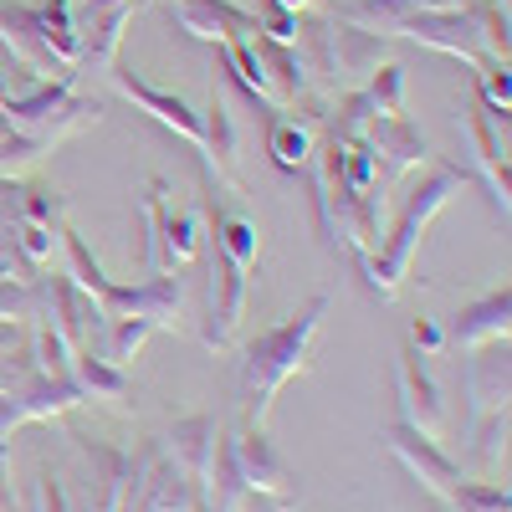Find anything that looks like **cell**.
I'll use <instances>...</instances> for the list:
<instances>
[{
	"label": "cell",
	"instance_id": "obj_1",
	"mask_svg": "<svg viewBox=\"0 0 512 512\" xmlns=\"http://www.w3.org/2000/svg\"><path fill=\"white\" fill-rule=\"evenodd\" d=\"M328 318V292H313L297 313H287L277 328L256 333L241 349V384H246V425H267L272 400L282 395V384L297 379L313 359L318 328Z\"/></svg>",
	"mask_w": 512,
	"mask_h": 512
},
{
	"label": "cell",
	"instance_id": "obj_2",
	"mask_svg": "<svg viewBox=\"0 0 512 512\" xmlns=\"http://www.w3.org/2000/svg\"><path fill=\"white\" fill-rule=\"evenodd\" d=\"M461 185H466V175H461L456 164H425V180L405 195L395 226L379 236L374 256L359 267V277L369 282V292L379 297V303H390V297L400 292V282L410 277V262H415V246H420L425 226H431L441 210L451 205V195H456Z\"/></svg>",
	"mask_w": 512,
	"mask_h": 512
},
{
	"label": "cell",
	"instance_id": "obj_3",
	"mask_svg": "<svg viewBox=\"0 0 512 512\" xmlns=\"http://www.w3.org/2000/svg\"><path fill=\"white\" fill-rule=\"evenodd\" d=\"M62 246H67V277L93 297L103 318H144L154 328H175L180 303H185V287H180L175 272H154L134 287H123V282H108V272L93 262L88 241H82L77 231L62 226Z\"/></svg>",
	"mask_w": 512,
	"mask_h": 512
},
{
	"label": "cell",
	"instance_id": "obj_4",
	"mask_svg": "<svg viewBox=\"0 0 512 512\" xmlns=\"http://www.w3.org/2000/svg\"><path fill=\"white\" fill-rule=\"evenodd\" d=\"M466 431L482 441L487 461H497V441H507V344H482L466 364Z\"/></svg>",
	"mask_w": 512,
	"mask_h": 512
},
{
	"label": "cell",
	"instance_id": "obj_5",
	"mask_svg": "<svg viewBox=\"0 0 512 512\" xmlns=\"http://www.w3.org/2000/svg\"><path fill=\"white\" fill-rule=\"evenodd\" d=\"M236 466H241V482L251 497L272 502L277 512H297L303 502V487H297V472L287 466V456L267 441V425H246L241 436H231Z\"/></svg>",
	"mask_w": 512,
	"mask_h": 512
},
{
	"label": "cell",
	"instance_id": "obj_6",
	"mask_svg": "<svg viewBox=\"0 0 512 512\" xmlns=\"http://www.w3.org/2000/svg\"><path fill=\"white\" fill-rule=\"evenodd\" d=\"M461 128H466V144H472V175L487 185L492 205L502 210V221H507V210H512V164H507V118H492L477 98H466L461 108Z\"/></svg>",
	"mask_w": 512,
	"mask_h": 512
},
{
	"label": "cell",
	"instance_id": "obj_7",
	"mask_svg": "<svg viewBox=\"0 0 512 512\" xmlns=\"http://www.w3.org/2000/svg\"><path fill=\"white\" fill-rule=\"evenodd\" d=\"M400 36L420 41L431 52H446V57H461V62H487V47H482V26H477V11L461 6V11H410Z\"/></svg>",
	"mask_w": 512,
	"mask_h": 512
},
{
	"label": "cell",
	"instance_id": "obj_8",
	"mask_svg": "<svg viewBox=\"0 0 512 512\" xmlns=\"http://www.w3.org/2000/svg\"><path fill=\"white\" fill-rule=\"evenodd\" d=\"M0 47H6L36 82H72L77 72L52 52V41L41 36L36 6H0Z\"/></svg>",
	"mask_w": 512,
	"mask_h": 512
},
{
	"label": "cell",
	"instance_id": "obj_9",
	"mask_svg": "<svg viewBox=\"0 0 512 512\" xmlns=\"http://www.w3.org/2000/svg\"><path fill=\"white\" fill-rule=\"evenodd\" d=\"M108 77H113V88L134 103L139 113H149L159 128H169L175 139H185L195 154H200V113L180 98V93H164V88H154V82H144L139 72H128L123 62H113L108 67Z\"/></svg>",
	"mask_w": 512,
	"mask_h": 512
},
{
	"label": "cell",
	"instance_id": "obj_10",
	"mask_svg": "<svg viewBox=\"0 0 512 512\" xmlns=\"http://www.w3.org/2000/svg\"><path fill=\"white\" fill-rule=\"evenodd\" d=\"M246 292H251V272L236 267L231 256L210 251V323H205V344L210 349H231L241 318H246Z\"/></svg>",
	"mask_w": 512,
	"mask_h": 512
},
{
	"label": "cell",
	"instance_id": "obj_11",
	"mask_svg": "<svg viewBox=\"0 0 512 512\" xmlns=\"http://www.w3.org/2000/svg\"><path fill=\"white\" fill-rule=\"evenodd\" d=\"M384 446H390V456L405 466V472L425 487V492H431V497H451V487L461 482V466L441 451V441H431V436H420L415 431V425H390V436H384Z\"/></svg>",
	"mask_w": 512,
	"mask_h": 512
},
{
	"label": "cell",
	"instance_id": "obj_12",
	"mask_svg": "<svg viewBox=\"0 0 512 512\" xmlns=\"http://www.w3.org/2000/svg\"><path fill=\"white\" fill-rule=\"evenodd\" d=\"M359 139L374 149V164H379V175L384 180H395L405 175V169H420V164H431V144H425V134L400 113V118H384V113H369L364 128H359Z\"/></svg>",
	"mask_w": 512,
	"mask_h": 512
},
{
	"label": "cell",
	"instance_id": "obj_13",
	"mask_svg": "<svg viewBox=\"0 0 512 512\" xmlns=\"http://www.w3.org/2000/svg\"><path fill=\"white\" fill-rule=\"evenodd\" d=\"M41 287H47V323L72 344V354L77 349H98L108 318L98 313L93 297L82 292L72 277H41Z\"/></svg>",
	"mask_w": 512,
	"mask_h": 512
},
{
	"label": "cell",
	"instance_id": "obj_14",
	"mask_svg": "<svg viewBox=\"0 0 512 512\" xmlns=\"http://www.w3.org/2000/svg\"><path fill=\"white\" fill-rule=\"evenodd\" d=\"M169 21H175L185 36L195 41H236V36H256L262 31V16H251L241 6H231V0H164Z\"/></svg>",
	"mask_w": 512,
	"mask_h": 512
},
{
	"label": "cell",
	"instance_id": "obj_15",
	"mask_svg": "<svg viewBox=\"0 0 512 512\" xmlns=\"http://www.w3.org/2000/svg\"><path fill=\"white\" fill-rule=\"evenodd\" d=\"M72 441H82V451L93 456V482H98V497H93V512H123L128 502H134V492H139V482H144V472H149V461L154 456H134V451H113V446H98V441H88V436H72Z\"/></svg>",
	"mask_w": 512,
	"mask_h": 512
},
{
	"label": "cell",
	"instance_id": "obj_16",
	"mask_svg": "<svg viewBox=\"0 0 512 512\" xmlns=\"http://www.w3.org/2000/svg\"><path fill=\"white\" fill-rule=\"evenodd\" d=\"M395 374H400V420H405V425H415L420 436L441 441V431H446V405H441L436 379L425 374L420 354H415V349H400Z\"/></svg>",
	"mask_w": 512,
	"mask_h": 512
},
{
	"label": "cell",
	"instance_id": "obj_17",
	"mask_svg": "<svg viewBox=\"0 0 512 512\" xmlns=\"http://www.w3.org/2000/svg\"><path fill=\"white\" fill-rule=\"evenodd\" d=\"M507 333H512V292L507 282L487 297H477V303H466L451 328H446V344L456 349H482V344H507Z\"/></svg>",
	"mask_w": 512,
	"mask_h": 512
},
{
	"label": "cell",
	"instance_id": "obj_18",
	"mask_svg": "<svg viewBox=\"0 0 512 512\" xmlns=\"http://www.w3.org/2000/svg\"><path fill=\"white\" fill-rule=\"evenodd\" d=\"M241 149V128H236V113H231V103H226V93L221 88H210V108L200 113V159L210 164V175H216L221 185H241L236 180V154Z\"/></svg>",
	"mask_w": 512,
	"mask_h": 512
},
{
	"label": "cell",
	"instance_id": "obj_19",
	"mask_svg": "<svg viewBox=\"0 0 512 512\" xmlns=\"http://www.w3.org/2000/svg\"><path fill=\"white\" fill-rule=\"evenodd\" d=\"M216 441H221V425L216 415H185L169 425V461L195 482V492H205L210 482V466H216Z\"/></svg>",
	"mask_w": 512,
	"mask_h": 512
},
{
	"label": "cell",
	"instance_id": "obj_20",
	"mask_svg": "<svg viewBox=\"0 0 512 512\" xmlns=\"http://www.w3.org/2000/svg\"><path fill=\"white\" fill-rule=\"evenodd\" d=\"M139 0H118V6H82L77 26H82V67H98L108 72L118 62L123 47V26L134 21Z\"/></svg>",
	"mask_w": 512,
	"mask_h": 512
},
{
	"label": "cell",
	"instance_id": "obj_21",
	"mask_svg": "<svg viewBox=\"0 0 512 512\" xmlns=\"http://www.w3.org/2000/svg\"><path fill=\"white\" fill-rule=\"evenodd\" d=\"M390 62V36H374V31H359L349 21H333V67H338V88L344 82H354V88H364V77Z\"/></svg>",
	"mask_w": 512,
	"mask_h": 512
},
{
	"label": "cell",
	"instance_id": "obj_22",
	"mask_svg": "<svg viewBox=\"0 0 512 512\" xmlns=\"http://www.w3.org/2000/svg\"><path fill=\"white\" fill-rule=\"evenodd\" d=\"M200 226H205V205L164 210V226H159V272H180V267L195 262V251H200Z\"/></svg>",
	"mask_w": 512,
	"mask_h": 512
},
{
	"label": "cell",
	"instance_id": "obj_23",
	"mask_svg": "<svg viewBox=\"0 0 512 512\" xmlns=\"http://www.w3.org/2000/svg\"><path fill=\"white\" fill-rule=\"evenodd\" d=\"M221 67L231 82H241V88L251 93V103H267L277 108V88L272 77L262 67V52H256V36H236V41H221Z\"/></svg>",
	"mask_w": 512,
	"mask_h": 512
},
{
	"label": "cell",
	"instance_id": "obj_24",
	"mask_svg": "<svg viewBox=\"0 0 512 512\" xmlns=\"http://www.w3.org/2000/svg\"><path fill=\"white\" fill-rule=\"evenodd\" d=\"M72 379L77 390L88 400H108V405H123L128 395H134V384H128V374L118 364H108L98 349H77L72 354Z\"/></svg>",
	"mask_w": 512,
	"mask_h": 512
},
{
	"label": "cell",
	"instance_id": "obj_25",
	"mask_svg": "<svg viewBox=\"0 0 512 512\" xmlns=\"http://www.w3.org/2000/svg\"><path fill=\"white\" fill-rule=\"evenodd\" d=\"M41 36L52 41V52L77 72L82 67V26H77V0H41L36 6Z\"/></svg>",
	"mask_w": 512,
	"mask_h": 512
},
{
	"label": "cell",
	"instance_id": "obj_26",
	"mask_svg": "<svg viewBox=\"0 0 512 512\" xmlns=\"http://www.w3.org/2000/svg\"><path fill=\"white\" fill-rule=\"evenodd\" d=\"M216 251L231 256L236 267L256 272V251H262V236H256V226L241 216V210H216Z\"/></svg>",
	"mask_w": 512,
	"mask_h": 512
},
{
	"label": "cell",
	"instance_id": "obj_27",
	"mask_svg": "<svg viewBox=\"0 0 512 512\" xmlns=\"http://www.w3.org/2000/svg\"><path fill=\"white\" fill-rule=\"evenodd\" d=\"M359 93L369 98L374 113L400 118V113H405V67H400V62H379V67L364 77V88H359Z\"/></svg>",
	"mask_w": 512,
	"mask_h": 512
},
{
	"label": "cell",
	"instance_id": "obj_28",
	"mask_svg": "<svg viewBox=\"0 0 512 512\" xmlns=\"http://www.w3.org/2000/svg\"><path fill=\"white\" fill-rule=\"evenodd\" d=\"M149 333H159L154 323H144V318H108L103 323V344H98V354L108 359V364H128V359H134L139 349H144V338Z\"/></svg>",
	"mask_w": 512,
	"mask_h": 512
},
{
	"label": "cell",
	"instance_id": "obj_29",
	"mask_svg": "<svg viewBox=\"0 0 512 512\" xmlns=\"http://www.w3.org/2000/svg\"><path fill=\"white\" fill-rule=\"evenodd\" d=\"M11 210H6V221H36V226H57L62 231V195L57 190H41V185H21L11 190Z\"/></svg>",
	"mask_w": 512,
	"mask_h": 512
},
{
	"label": "cell",
	"instance_id": "obj_30",
	"mask_svg": "<svg viewBox=\"0 0 512 512\" xmlns=\"http://www.w3.org/2000/svg\"><path fill=\"white\" fill-rule=\"evenodd\" d=\"M446 502L451 512H512L507 482H456Z\"/></svg>",
	"mask_w": 512,
	"mask_h": 512
},
{
	"label": "cell",
	"instance_id": "obj_31",
	"mask_svg": "<svg viewBox=\"0 0 512 512\" xmlns=\"http://www.w3.org/2000/svg\"><path fill=\"white\" fill-rule=\"evenodd\" d=\"M57 241H62V231H57V226L11 221V246L26 256V262H31L36 272H47V267H52V251H57Z\"/></svg>",
	"mask_w": 512,
	"mask_h": 512
},
{
	"label": "cell",
	"instance_id": "obj_32",
	"mask_svg": "<svg viewBox=\"0 0 512 512\" xmlns=\"http://www.w3.org/2000/svg\"><path fill=\"white\" fill-rule=\"evenodd\" d=\"M477 103L492 113V118H507L512 113V72L507 62H477Z\"/></svg>",
	"mask_w": 512,
	"mask_h": 512
},
{
	"label": "cell",
	"instance_id": "obj_33",
	"mask_svg": "<svg viewBox=\"0 0 512 512\" xmlns=\"http://www.w3.org/2000/svg\"><path fill=\"white\" fill-rule=\"evenodd\" d=\"M41 154H47V149H41L36 139H26V134H16L11 118L0 113V180H16L21 169H26V164H36Z\"/></svg>",
	"mask_w": 512,
	"mask_h": 512
},
{
	"label": "cell",
	"instance_id": "obj_34",
	"mask_svg": "<svg viewBox=\"0 0 512 512\" xmlns=\"http://www.w3.org/2000/svg\"><path fill=\"white\" fill-rule=\"evenodd\" d=\"M36 374H41V369H36V359H31V344H26V349H21V344L6 349V354H0V395H21Z\"/></svg>",
	"mask_w": 512,
	"mask_h": 512
},
{
	"label": "cell",
	"instance_id": "obj_35",
	"mask_svg": "<svg viewBox=\"0 0 512 512\" xmlns=\"http://www.w3.org/2000/svg\"><path fill=\"white\" fill-rule=\"evenodd\" d=\"M297 31H303V16L267 6V16H262V36L267 41H277V47H297Z\"/></svg>",
	"mask_w": 512,
	"mask_h": 512
},
{
	"label": "cell",
	"instance_id": "obj_36",
	"mask_svg": "<svg viewBox=\"0 0 512 512\" xmlns=\"http://www.w3.org/2000/svg\"><path fill=\"white\" fill-rule=\"evenodd\" d=\"M410 349H415L420 359L441 354V349H446V328H441L436 318H415V328H410Z\"/></svg>",
	"mask_w": 512,
	"mask_h": 512
},
{
	"label": "cell",
	"instance_id": "obj_37",
	"mask_svg": "<svg viewBox=\"0 0 512 512\" xmlns=\"http://www.w3.org/2000/svg\"><path fill=\"white\" fill-rule=\"evenodd\" d=\"M41 512H67V502H62V482L52 477V466H41Z\"/></svg>",
	"mask_w": 512,
	"mask_h": 512
},
{
	"label": "cell",
	"instance_id": "obj_38",
	"mask_svg": "<svg viewBox=\"0 0 512 512\" xmlns=\"http://www.w3.org/2000/svg\"><path fill=\"white\" fill-rule=\"evenodd\" d=\"M415 11H461V6H472V0H410Z\"/></svg>",
	"mask_w": 512,
	"mask_h": 512
},
{
	"label": "cell",
	"instance_id": "obj_39",
	"mask_svg": "<svg viewBox=\"0 0 512 512\" xmlns=\"http://www.w3.org/2000/svg\"><path fill=\"white\" fill-rule=\"evenodd\" d=\"M21 328H26V323H0V354L21 344Z\"/></svg>",
	"mask_w": 512,
	"mask_h": 512
},
{
	"label": "cell",
	"instance_id": "obj_40",
	"mask_svg": "<svg viewBox=\"0 0 512 512\" xmlns=\"http://www.w3.org/2000/svg\"><path fill=\"white\" fill-rule=\"evenodd\" d=\"M267 6H277V11H292V16H308L318 0H267Z\"/></svg>",
	"mask_w": 512,
	"mask_h": 512
}]
</instances>
